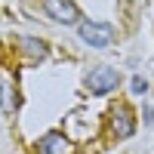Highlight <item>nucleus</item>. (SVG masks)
<instances>
[{
  "label": "nucleus",
  "mask_w": 154,
  "mask_h": 154,
  "mask_svg": "<svg viewBox=\"0 0 154 154\" xmlns=\"http://www.w3.org/2000/svg\"><path fill=\"white\" fill-rule=\"evenodd\" d=\"M77 34H80V40H83L86 46H93V49H105V46H111V40H114V25L83 19L80 25H77Z\"/></svg>",
  "instance_id": "obj_1"
},
{
  "label": "nucleus",
  "mask_w": 154,
  "mask_h": 154,
  "mask_svg": "<svg viewBox=\"0 0 154 154\" xmlns=\"http://www.w3.org/2000/svg\"><path fill=\"white\" fill-rule=\"evenodd\" d=\"M117 71H114L111 65H99V68H93L89 71V77H86V89L93 96H108V93H114L117 89Z\"/></svg>",
  "instance_id": "obj_2"
},
{
  "label": "nucleus",
  "mask_w": 154,
  "mask_h": 154,
  "mask_svg": "<svg viewBox=\"0 0 154 154\" xmlns=\"http://www.w3.org/2000/svg\"><path fill=\"white\" fill-rule=\"evenodd\" d=\"M43 12L59 25H80V9L74 0H43Z\"/></svg>",
  "instance_id": "obj_3"
},
{
  "label": "nucleus",
  "mask_w": 154,
  "mask_h": 154,
  "mask_svg": "<svg viewBox=\"0 0 154 154\" xmlns=\"http://www.w3.org/2000/svg\"><path fill=\"white\" fill-rule=\"evenodd\" d=\"M136 133V114L130 105H114L111 108V136L114 139H130Z\"/></svg>",
  "instance_id": "obj_4"
},
{
  "label": "nucleus",
  "mask_w": 154,
  "mask_h": 154,
  "mask_svg": "<svg viewBox=\"0 0 154 154\" xmlns=\"http://www.w3.org/2000/svg\"><path fill=\"white\" fill-rule=\"evenodd\" d=\"M71 142H68V136L65 133H59V130H49L40 136V142H37V154H71Z\"/></svg>",
  "instance_id": "obj_5"
},
{
  "label": "nucleus",
  "mask_w": 154,
  "mask_h": 154,
  "mask_svg": "<svg viewBox=\"0 0 154 154\" xmlns=\"http://www.w3.org/2000/svg\"><path fill=\"white\" fill-rule=\"evenodd\" d=\"M19 46H22L34 62L46 59V43H43V40H37V37H19Z\"/></svg>",
  "instance_id": "obj_6"
},
{
  "label": "nucleus",
  "mask_w": 154,
  "mask_h": 154,
  "mask_svg": "<svg viewBox=\"0 0 154 154\" xmlns=\"http://www.w3.org/2000/svg\"><path fill=\"white\" fill-rule=\"evenodd\" d=\"M130 93H136V96H145V93H148V80L136 74L133 80H130Z\"/></svg>",
  "instance_id": "obj_7"
},
{
  "label": "nucleus",
  "mask_w": 154,
  "mask_h": 154,
  "mask_svg": "<svg viewBox=\"0 0 154 154\" xmlns=\"http://www.w3.org/2000/svg\"><path fill=\"white\" fill-rule=\"evenodd\" d=\"M145 123H154V108H145Z\"/></svg>",
  "instance_id": "obj_8"
}]
</instances>
